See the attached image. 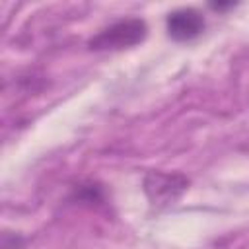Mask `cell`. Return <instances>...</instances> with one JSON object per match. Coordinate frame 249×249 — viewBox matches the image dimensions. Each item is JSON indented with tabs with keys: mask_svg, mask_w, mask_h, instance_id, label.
<instances>
[{
	"mask_svg": "<svg viewBox=\"0 0 249 249\" xmlns=\"http://www.w3.org/2000/svg\"><path fill=\"white\" fill-rule=\"evenodd\" d=\"M167 35L179 43L196 39L204 31V18L196 8H177L167 14Z\"/></svg>",
	"mask_w": 249,
	"mask_h": 249,
	"instance_id": "obj_3",
	"label": "cell"
},
{
	"mask_svg": "<svg viewBox=\"0 0 249 249\" xmlns=\"http://www.w3.org/2000/svg\"><path fill=\"white\" fill-rule=\"evenodd\" d=\"M189 189V179L181 173L150 171L144 177V193L154 206L173 204Z\"/></svg>",
	"mask_w": 249,
	"mask_h": 249,
	"instance_id": "obj_2",
	"label": "cell"
},
{
	"mask_svg": "<svg viewBox=\"0 0 249 249\" xmlns=\"http://www.w3.org/2000/svg\"><path fill=\"white\" fill-rule=\"evenodd\" d=\"M148 35V25L140 18L117 19L103 27L97 35L89 39V49L93 51H123L142 43Z\"/></svg>",
	"mask_w": 249,
	"mask_h": 249,
	"instance_id": "obj_1",
	"label": "cell"
}]
</instances>
